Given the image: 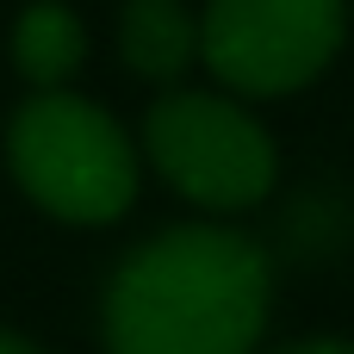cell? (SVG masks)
<instances>
[{"instance_id": "cell-1", "label": "cell", "mask_w": 354, "mask_h": 354, "mask_svg": "<svg viewBox=\"0 0 354 354\" xmlns=\"http://www.w3.org/2000/svg\"><path fill=\"white\" fill-rule=\"evenodd\" d=\"M274 255L230 218L137 236L100 286L106 354H261L274 330Z\"/></svg>"}, {"instance_id": "cell-3", "label": "cell", "mask_w": 354, "mask_h": 354, "mask_svg": "<svg viewBox=\"0 0 354 354\" xmlns=\"http://www.w3.org/2000/svg\"><path fill=\"white\" fill-rule=\"evenodd\" d=\"M143 168L199 218H249L280 187V143L261 124L255 100L230 87H156L137 118Z\"/></svg>"}, {"instance_id": "cell-5", "label": "cell", "mask_w": 354, "mask_h": 354, "mask_svg": "<svg viewBox=\"0 0 354 354\" xmlns=\"http://www.w3.org/2000/svg\"><path fill=\"white\" fill-rule=\"evenodd\" d=\"M124 75L143 87H174L199 68V6L193 0H124L112 25Z\"/></svg>"}, {"instance_id": "cell-6", "label": "cell", "mask_w": 354, "mask_h": 354, "mask_svg": "<svg viewBox=\"0 0 354 354\" xmlns=\"http://www.w3.org/2000/svg\"><path fill=\"white\" fill-rule=\"evenodd\" d=\"M87 50H93L87 19L68 0H25L12 12L6 56L25 87H75V75L87 68Z\"/></svg>"}, {"instance_id": "cell-8", "label": "cell", "mask_w": 354, "mask_h": 354, "mask_svg": "<svg viewBox=\"0 0 354 354\" xmlns=\"http://www.w3.org/2000/svg\"><path fill=\"white\" fill-rule=\"evenodd\" d=\"M0 354H50L37 336H25V330H12V324H0Z\"/></svg>"}, {"instance_id": "cell-7", "label": "cell", "mask_w": 354, "mask_h": 354, "mask_svg": "<svg viewBox=\"0 0 354 354\" xmlns=\"http://www.w3.org/2000/svg\"><path fill=\"white\" fill-rule=\"evenodd\" d=\"M261 354H354V336H299V342H280V348H261Z\"/></svg>"}, {"instance_id": "cell-4", "label": "cell", "mask_w": 354, "mask_h": 354, "mask_svg": "<svg viewBox=\"0 0 354 354\" xmlns=\"http://www.w3.org/2000/svg\"><path fill=\"white\" fill-rule=\"evenodd\" d=\"M348 50V0H205L199 68L243 100H292Z\"/></svg>"}, {"instance_id": "cell-2", "label": "cell", "mask_w": 354, "mask_h": 354, "mask_svg": "<svg viewBox=\"0 0 354 354\" xmlns=\"http://www.w3.org/2000/svg\"><path fill=\"white\" fill-rule=\"evenodd\" d=\"M0 162L19 199L62 230H112L149 174L137 131L81 87H25L0 124Z\"/></svg>"}]
</instances>
